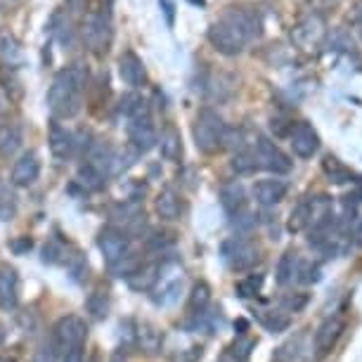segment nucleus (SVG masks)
<instances>
[{
	"label": "nucleus",
	"mask_w": 362,
	"mask_h": 362,
	"mask_svg": "<svg viewBox=\"0 0 362 362\" xmlns=\"http://www.w3.org/2000/svg\"><path fill=\"white\" fill-rule=\"evenodd\" d=\"M232 170H235L237 175H251L254 170L258 168V161H256V154L251 152V149H239V152L232 156Z\"/></svg>",
	"instance_id": "obj_32"
},
{
	"label": "nucleus",
	"mask_w": 362,
	"mask_h": 362,
	"mask_svg": "<svg viewBox=\"0 0 362 362\" xmlns=\"http://www.w3.org/2000/svg\"><path fill=\"white\" fill-rule=\"evenodd\" d=\"M10 247H12V249H15V251H17V254H22V251H26V249H31V239H29V237H24V239H22V242H12V244H10Z\"/></svg>",
	"instance_id": "obj_41"
},
{
	"label": "nucleus",
	"mask_w": 362,
	"mask_h": 362,
	"mask_svg": "<svg viewBox=\"0 0 362 362\" xmlns=\"http://www.w3.org/2000/svg\"><path fill=\"white\" fill-rule=\"evenodd\" d=\"M355 22H358V31H360V38H362V15L355 17Z\"/></svg>",
	"instance_id": "obj_45"
},
{
	"label": "nucleus",
	"mask_w": 362,
	"mask_h": 362,
	"mask_svg": "<svg viewBox=\"0 0 362 362\" xmlns=\"http://www.w3.org/2000/svg\"><path fill=\"white\" fill-rule=\"evenodd\" d=\"M221 204H223V209L235 218L247 211V192H244V187L239 185V182H228V185H223L221 189Z\"/></svg>",
	"instance_id": "obj_20"
},
{
	"label": "nucleus",
	"mask_w": 362,
	"mask_h": 362,
	"mask_svg": "<svg viewBox=\"0 0 362 362\" xmlns=\"http://www.w3.org/2000/svg\"><path fill=\"white\" fill-rule=\"evenodd\" d=\"M159 272H161V265H156V263H147V265H142V268H138V270H133L131 275V286L133 289H138V291H142V289H152V286L156 284V279H159Z\"/></svg>",
	"instance_id": "obj_26"
},
{
	"label": "nucleus",
	"mask_w": 362,
	"mask_h": 362,
	"mask_svg": "<svg viewBox=\"0 0 362 362\" xmlns=\"http://www.w3.org/2000/svg\"><path fill=\"white\" fill-rule=\"evenodd\" d=\"M98 247L102 251V256H105L109 268H114V265L124 263L126 258H131V242H128V237L119 230L100 232Z\"/></svg>",
	"instance_id": "obj_9"
},
{
	"label": "nucleus",
	"mask_w": 362,
	"mask_h": 362,
	"mask_svg": "<svg viewBox=\"0 0 362 362\" xmlns=\"http://www.w3.org/2000/svg\"><path fill=\"white\" fill-rule=\"evenodd\" d=\"M105 173H102V170H98L95 166H90V163H83V166L78 168V182L81 185H83L88 192H98V189H102L105 187Z\"/></svg>",
	"instance_id": "obj_30"
},
{
	"label": "nucleus",
	"mask_w": 362,
	"mask_h": 362,
	"mask_svg": "<svg viewBox=\"0 0 362 362\" xmlns=\"http://www.w3.org/2000/svg\"><path fill=\"white\" fill-rule=\"evenodd\" d=\"M298 268H300V256H298V251H293V249H286L282 258H279V263H277V282L286 286L289 282H293L298 275Z\"/></svg>",
	"instance_id": "obj_24"
},
{
	"label": "nucleus",
	"mask_w": 362,
	"mask_h": 362,
	"mask_svg": "<svg viewBox=\"0 0 362 362\" xmlns=\"http://www.w3.org/2000/svg\"><path fill=\"white\" fill-rule=\"evenodd\" d=\"M263 275L261 272H256V275H247L244 279H239L237 286H235V291H237V296L239 298H254L258 296V291H261V286H263Z\"/></svg>",
	"instance_id": "obj_34"
},
{
	"label": "nucleus",
	"mask_w": 362,
	"mask_h": 362,
	"mask_svg": "<svg viewBox=\"0 0 362 362\" xmlns=\"http://www.w3.org/2000/svg\"><path fill=\"white\" fill-rule=\"evenodd\" d=\"M218 362H242V358L237 355V351H232L230 348V351H225L221 358H218Z\"/></svg>",
	"instance_id": "obj_42"
},
{
	"label": "nucleus",
	"mask_w": 362,
	"mask_h": 362,
	"mask_svg": "<svg viewBox=\"0 0 362 362\" xmlns=\"http://www.w3.org/2000/svg\"><path fill=\"white\" fill-rule=\"evenodd\" d=\"M88 163L107 175L109 170H114L116 166V149L109 145V142H102V140L93 142V145L88 147Z\"/></svg>",
	"instance_id": "obj_19"
},
{
	"label": "nucleus",
	"mask_w": 362,
	"mask_h": 362,
	"mask_svg": "<svg viewBox=\"0 0 362 362\" xmlns=\"http://www.w3.org/2000/svg\"><path fill=\"white\" fill-rule=\"evenodd\" d=\"M40 177V159L36 152H24L12 166V185L15 187H29Z\"/></svg>",
	"instance_id": "obj_14"
},
{
	"label": "nucleus",
	"mask_w": 362,
	"mask_h": 362,
	"mask_svg": "<svg viewBox=\"0 0 362 362\" xmlns=\"http://www.w3.org/2000/svg\"><path fill=\"white\" fill-rule=\"evenodd\" d=\"M308 303V296L305 293H296V296H284L282 298V308L286 313H298L303 310V305Z\"/></svg>",
	"instance_id": "obj_38"
},
{
	"label": "nucleus",
	"mask_w": 362,
	"mask_h": 362,
	"mask_svg": "<svg viewBox=\"0 0 362 362\" xmlns=\"http://www.w3.org/2000/svg\"><path fill=\"white\" fill-rule=\"evenodd\" d=\"M289 192V185L284 180H277V177H268V180H258L254 185V199L261 204V206H275L279 204Z\"/></svg>",
	"instance_id": "obj_18"
},
{
	"label": "nucleus",
	"mask_w": 362,
	"mask_h": 362,
	"mask_svg": "<svg viewBox=\"0 0 362 362\" xmlns=\"http://www.w3.org/2000/svg\"><path fill=\"white\" fill-rule=\"evenodd\" d=\"M156 140H159V135H156V128L152 124V116L128 121V142L138 154H145L152 147H156Z\"/></svg>",
	"instance_id": "obj_11"
},
{
	"label": "nucleus",
	"mask_w": 362,
	"mask_h": 362,
	"mask_svg": "<svg viewBox=\"0 0 362 362\" xmlns=\"http://www.w3.org/2000/svg\"><path fill=\"white\" fill-rule=\"evenodd\" d=\"M291 40L298 50L317 52L327 40V19L317 12H310L303 19H298L291 29Z\"/></svg>",
	"instance_id": "obj_5"
},
{
	"label": "nucleus",
	"mask_w": 362,
	"mask_h": 362,
	"mask_svg": "<svg viewBox=\"0 0 362 362\" xmlns=\"http://www.w3.org/2000/svg\"><path fill=\"white\" fill-rule=\"evenodd\" d=\"M66 5H69L71 10H83L86 0H66Z\"/></svg>",
	"instance_id": "obj_43"
},
{
	"label": "nucleus",
	"mask_w": 362,
	"mask_h": 362,
	"mask_svg": "<svg viewBox=\"0 0 362 362\" xmlns=\"http://www.w3.org/2000/svg\"><path fill=\"white\" fill-rule=\"evenodd\" d=\"M277 362H310L313 360V341L305 332H298L296 337L282 344L275 353Z\"/></svg>",
	"instance_id": "obj_13"
},
{
	"label": "nucleus",
	"mask_w": 362,
	"mask_h": 362,
	"mask_svg": "<svg viewBox=\"0 0 362 362\" xmlns=\"http://www.w3.org/2000/svg\"><path fill=\"white\" fill-rule=\"evenodd\" d=\"M112 22L105 12H86L81 22V38L93 54H105L112 45Z\"/></svg>",
	"instance_id": "obj_4"
},
{
	"label": "nucleus",
	"mask_w": 362,
	"mask_h": 362,
	"mask_svg": "<svg viewBox=\"0 0 362 362\" xmlns=\"http://www.w3.org/2000/svg\"><path fill=\"white\" fill-rule=\"evenodd\" d=\"M86 310L90 313L95 320L107 317V313H109V293L102 291V289L93 291L90 296H88V300H86Z\"/></svg>",
	"instance_id": "obj_33"
},
{
	"label": "nucleus",
	"mask_w": 362,
	"mask_h": 362,
	"mask_svg": "<svg viewBox=\"0 0 362 362\" xmlns=\"http://www.w3.org/2000/svg\"><path fill=\"white\" fill-rule=\"evenodd\" d=\"M254 154H256L258 168H265V170H270V173H275V175L289 173V170H291L289 156H286L272 140L263 138V135H258V138H256Z\"/></svg>",
	"instance_id": "obj_7"
},
{
	"label": "nucleus",
	"mask_w": 362,
	"mask_h": 362,
	"mask_svg": "<svg viewBox=\"0 0 362 362\" xmlns=\"http://www.w3.org/2000/svg\"><path fill=\"white\" fill-rule=\"evenodd\" d=\"M47 145H50V152L54 159L66 161V159H71L74 149H76V138H74V133L69 128L54 119L50 124V131H47Z\"/></svg>",
	"instance_id": "obj_12"
},
{
	"label": "nucleus",
	"mask_w": 362,
	"mask_h": 362,
	"mask_svg": "<svg viewBox=\"0 0 362 362\" xmlns=\"http://www.w3.org/2000/svg\"><path fill=\"white\" fill-rule=\"evenodd\" d=\"M322 170L327 175H329L332 182H337V185H344V182H351L353 180V173L351 168H346L344 163H341L337 156H325L322 161Z\"/></svg>",
	"instance_id": "obj_31"
},
{
	"label": "nucleus",
	"mask_w": 362,
	"mask_h": 362,
	"mask_svg": "<svg viewBox=\"0 0 362 362\" xmlns=\"http://www.w3.org/2000/svg\"><path fill=\"white\" fill-rule=\"evenodd\" d=\"M258 322H261L268 332L279 334L291 325V320L282 310H258Z\"/></svg>",
	"instance_id": "obj_29"
},
{
	"label": "nucleus",
	"mask_w": 362,
	"mask_h": 362,
	"mask_svg": "<svg viewBox=\"0 0 362 362\" xmlns=\"http://www.w3.org/2000/svg\"><path fill=\"white\" fill-rule=\"evenodd\" d=\"M344 320L339 315H332L327 317L322 325L315 329V337H313V346H315V351L320 355L329 353L334 346H337V341L341 339V334H344Z\"/></svg>",
	"instance_id": "obj_15"
},
{
	"label": "nucleus",
	"mask_w": 362,
	"mask_h": 362,
	"mask_svg": "<svg viewBox=\"0 0 362 362\" xmlns=\"http://www.w3.org/2000/svg\"><path fill=\"white\" fill-rule=\"evenodd\" d=\"M121 114H124L128 121L145 119V116H149V102L142 98L140 93H128L121 98Z\"/></svg>",
	"instance_id": "obj_25"
},
{
	"label": "nucleus",
	"mask_w": 362,
	"mask_h": 362,
	"mask_svg": "<svg viewBox=\"0 0 362 362\" xmlns=\"http://www.w3.org/2000/svg\"><path fill=\"white\" fill-rule=\"evenodd\" d=\"M62 362H83V353H81V348H71V351H66Z\"/></svg>",
	"instance_id": "obj_40"
},
{
	"label": "nucleus",
	"mask_w": 362,
	"mask_h": 362,
	"mask_svg": "<svg viewBox=\"0 0 362 362\" xmlns=\"http://www.w3.org/2000/svg\"><path fill=\"white\" fill-rule=\"evenodd\" d=\"M0 362H10V360H0Z\"/></svg>",
	"instance_id": "obj_46"
},
{
	"label": "nucleus",
	"mask_w": 362,
	"mask_h": 362,
	"mask_svg": "<svg viewBox=\"0 0 362 362\" xmlns=\"http://www.w3.org/2000/svg\"><path fill=\"white\" fill-rule=\"evenodd\" d=\"M19 300V275L12 265H0V308L12 310Z\"/></svg>",
	"instance_id": "obj_17"
},
{
	"label": "nucleus",
	"mask_w": 362,
	"mask_h": 362,
	"mask_svg": "<svg viewBox=\"0 0 362 362\" xmlns=\"http://www.w3.org/2000/svg\"><path fill=\"white\" fill-rule=\"evenodd\" d=\"M289 145H291L293 154H296L298 159H310V156L317 154V149H320V135L310 124L300 121V124L291 126Z\"/></svg>",
	"instance_id": "obj_10"
},
{
	"label": "nucleus",
	"mask_w": 362,
	"mask_h": 362,
	"mask_svg": "<svg viewBox=\"0 0 362 362\" xmlns=\"http://www.w3.org/2000/svg\"><path fill=\"white\" fill-rule=\"evenodd\" d=\"M360 230H362V228H360Z\"/></svg>",
	"instance_id": "obj_47"
},
{
	"label": "nucleus",
	"mask_w": 362,
	"mask_h": 362,
	"mask_svg": "<svg viewBox=\"0 0 362 362\" xmlns=\"http://www.w3.org/2000/svg\"><path fill=\"white\" fill-rule=\"evenodd\" d=\"M296 279H298V282H303V284H315V282H320V265H313V263H303V261H300V268H298Z\"/></svg>",
	"instance_id": "obj_37"
},
{
	"label": "nucleus",
	"mask_w": 362,
	"mask_h": 362,
	"mask_svg": "<svg viewBox=\"0 0 362 362\" xmlns=\"http://www.w3.org/2000/svg\"><path fill=\"white\" fill-rule=\"evenodd\" d=\"M69 272L74 279H83V275H88V261L81 254H76L69 261Z\"/></svg>",
	"instance_id": "obj_39"
},
{
	"label": "nucleus",
	"mask_w": 362,
	"mask_h": 362,
	"mask_svg": "<svg viewBox=\"0 0 362 362\" xmlns=\"http://www.w3.org/2000/svg\"><path fill=\"white\" fill-rule=\"evenodd\" d=\"M88 74L78 64L66 66L57 71L47 88V107L54 119H74L81 107H83V90H86Z\"/></svg>",
	"instance_id": "obj_2"
},
{
	"label": "nucleus",
	"mask_w": 362,
	"mask_h": 362,
	"mask_svg": "<svg viewBox=\"0 0 362 362\" xmlns=\"http://www.w3.org/2000/svg\"><path fill=\"white\" fill-rule=\"evenodd\" d=\"M228 131L223 116L211 107L199 109L192 126V135H194V145L199 152L204 154H216L218 149H223V135Z\"/></svg>",
	"instance_id": "obj_3"
},
{
	"label": "nucleus",
	"mask_w": 362,
	"mask_h": 362,
	"mask_svg": "<svg viewBox=\"0 0 362 362\" xmlns=\"http://www.w3.org/2000/svg\"><path fill=\"white\" fill-rule=\"evenodd\" d=\"M258 33H261V22L254 12L230 8L216 24H211L209 40L221 54L232 57L242 52Z\"/></svg>",
	"instance_id": "obj_1"
},
{
	"label": "nucleus",
	"mask_w": 362,
	"mask_h": 362,
	"mask_svg": "<svg viewBox=\"0 0 362 362\" xmlns=\"http://www.w3.org/2000/svg\"><path fill=\"white\" fill-rule=\"evenodd\" d=\"M156 145L161 149V156L166 161H180L182 159V138L175 128H166L161 133V138L156 140Z\"/></svg>",
	"instance_id": "obj_23"
},
{
	"label": "nucleus",
	"mask_w": 362,
	"mask_h": 362,
	"mask_svg": "<svg viewBox=\"0 0 362 362\" xmlns=\"http://www.w3.org/2000/svg\"><path fill=\"white\" fill-rule=\"evenodd\" d=\"M135 339H138V344H140V348L145 353H159L161 346H163V332H159L152 325L138 327V332H135Z\"/></svg>",
	"instance_id": "obj_28"
},
{
	"label": "nucleus",
	"mask_w": 362,
	"mask_h": 362,
	"mask_svg": "<svg viewBox=\"0 0 362 362\" xmlns=\"http://www.w3.org/2000/svg\"><path fill=\"white\" fill-rule=\"evenodd\" d=\"M119 76L126 86L140 88V86H145V81H147V69H145V64H142V59L138 57V54L126 50L119 57Z\"/></svg>",
	"instance_id": "obj_16"
},
{
	"label": "nucleus",
	"mask_w": 362,
	"mask_h": 362,
	"mask_svg": "<svg viewBox=\"0 0 362 362\" xmlns=\"http://www.w3.org/2000/svg\"><path fill=\"white\" fill-rule=\"evenodd\" d=\"M353 199H355V202H362V182H360L358 192H355V194H353Z\"/></svg>",
	"instance_id": "obj_44"
},
{
	"label": "nucleus",
	"mask_w": 362,
	"mask_h": 362,
	"mask_svg": "<svg viewBox=\"0 0 362 362\" xmlns=\"http://www.w3.org/2000/svg\"><path fill=\"white\" fill-rule=\"evenodd\" d=\"M156 214H159L161 221H177L182 214V202L180 197H177L175 189H161L159 194H156Z\"/></svg>",
	"instance_id": "obj_22"
},
{
	"label": "nucleus",
	"mask_w": 362,
	"mask_h": 362,
	"mask_svg": "<svg viewBox=\"0 0 362 362\" xmlns=\"http://www.w3.org/2000/svg\"><path fill=\"white\" fill-rule=\"evenodd\" d=\"M223 258H225V263H228L230 270H249V268H254L261 256H258L256 244L247 242V239L235 237V239H228V242L223 244Z\"/></svg>",
	"instance_id": "obj_8"
},
{
	"label": "nucleus",
	"mask_w": 362,
	"mask_h": 362,
	"mask_svg": "<svg viewBox=\"0 0 362 362\" xmlns=\"http://www.w3.org/2000/svg\"><path fill=\"white\" fill-rule=\"evenodd\" d=\"M88 339V325L78 315H66L54 325V344L62 351H71V348H83Z\"/></svg>",
	"instance_id": "obj_6"
},
{
	"label": "nucleus",
	"mask_w": 362,
	"mask_h": 362,
	"mask_svg": "<svg viewBox=\"0 0 362 362\" xmlns=\"http://www.w3.org/2000/svg\"><path fill=\"white\" fill-rule=\"evenodd\" d=\"M22 128L17 124H0V154L10 156L22 147Z\"/></svg>",
	"instance_id": "obj_27"
},
{
	"label": "nucleus",
	"mask_w": 362,
	"mask_h": 362,
	"mask_svg": "<svg viewBox=\"0 0 362 362\" xmlns=\"http://www.w3.org/2000/svg\"><path fill=\"white\" fill-rule=\"evenodd\" d=\"M0 62L8 69H19L24 64V50L12 33H0Z\"/></svg>",
	"instance_id": "obj_21"
},
{
	"label": "nucleus",
	"mask_w": 362,
	"mask_h": 362,
	"mask_svg": "<svg viewBox=\"0 0 362 362\" xmlns=\"http://www.w3.org/2000/svg\"><path fill=\"white\" fill-rule=\"evenodd\" d=\"M15 214H17L15 197H12L8 189L0 185V221H12Z\"/></svg>",
	"instance_id": "obj_36"
},
{
	"label": "nucleus",
	"mask_w": 362,
	"mask_h": 362,
	"mask_svg": "<svg viewBox=\"0 0 362 362\" xmlns=\"http://www.w3.org/2000/svg\"><path fill=\"white\" fill-rule=\"evenodd\" d=\"M209 300H211V289H209V284H204V282L194 284L192 296H189V308H192V313L206 310Z\"/></svg>",
	"instance_id": "obj_35"
}]
</instances>
